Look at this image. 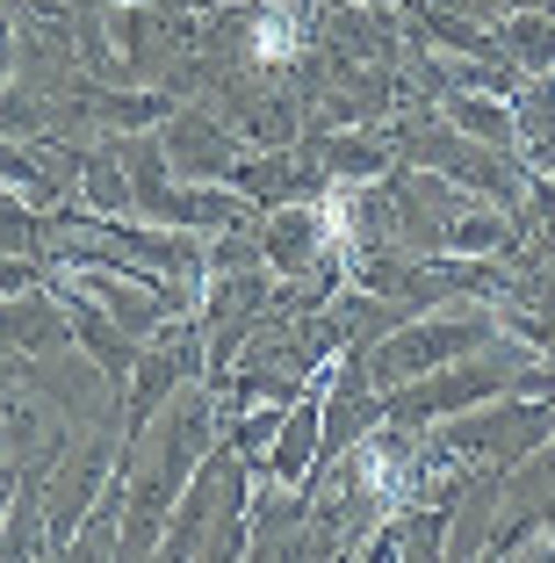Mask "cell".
I'll return each instance as SVG.
<instances>
[{"instance_id":"obj_1","label":"cell","mask_w":555,"mask_h":563,"mask_svg":"<svg viewBox=\"0 0 555 563\" xmlns=\"http://www.w3.org/2000/svg\"><path fill=\"white\" fill-rule=\"evenodd\" d=\"M296 44H303V30H296V15L289 8H267L260 15V30H253V51H260V58H296Z\"/></svg>"}]
</instances>
